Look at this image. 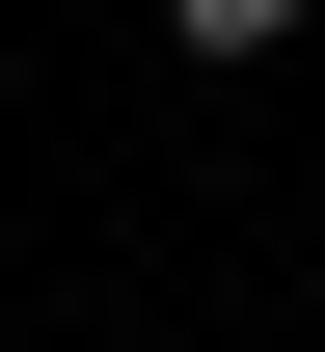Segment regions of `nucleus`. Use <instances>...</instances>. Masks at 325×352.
Returning a JSON list of instances; mask_svg holds the SVG:
<instances>
[{"mask_svg":"<svg viewBox=\"0 0 325 352\" xmlns=\"http://www.w3.org/2000/svg\"><path fill=\"white\" fill-rule=\"evenodd\" d=\"M271 28H298V0H163V54H271Z\"/></svg>","mask_w":325,"mask_h":352,"instance_id":"nucleus-1","label":"nucleus"}]
</instances>
